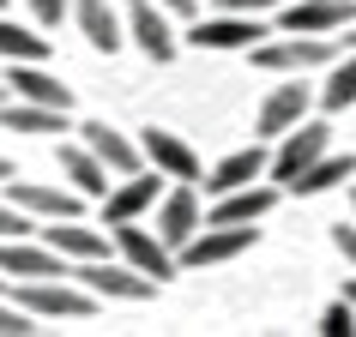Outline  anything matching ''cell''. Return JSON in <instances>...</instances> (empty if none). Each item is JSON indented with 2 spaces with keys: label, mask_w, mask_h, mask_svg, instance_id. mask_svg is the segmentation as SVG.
<instances>
[{
  "label": "cell",
  "mask_w": 356,
  "mask_h": 337,
  "mask_svg": "<svg viewBox=\"0 0 356 337\" xmlns=\"http://www.w3.org/2000/svg\"><path fill=\"white\" fill-rule=\"evenodd\" d=\"M13 307H24L31 319H91L97 295L91 289H73V283H55V277H24Z\"/></svg>",
  "instance_id": "1"
},
{
  "label": "cell",
  "mask_w": 356,
  "mask_h": 337,
  "mask_svg": "<svg viewBox=\"0 0 356 337\" xmlns=\"http://www.w3.org/2000/svg\"><path fill=\"white\" fill-rule=\"evenodd\" d=\"M254 235L260 229L254 223H211V229H193L188 241L175 247V265H229V259H242L248 247H254Z\"/></svg>",
  "instance_id": "2"
},
{
  "label": "cell",
  "mask_w": 356,
  "mask_h": 337,
  "mask_svg": "<svg viewBox=\"0 0 356 337\" xmlns=\"http://www.w3.org/2000/svg\"><path fill=\"white\" fill-rule=\"evenodd\" d=\"M338 49L326 37H296L284 31V42H254V67L260 73H314V67H332Z\"/></svg>",
  "instance_id": "3"
},
{
  "label": "cell",
  "mask_w": 356,
  "mask_h": 337,
  "mask_svg": "<svg viewBox=\"0 0 356 337\" xmlns=\"http://www.w3.org/2000/svg\"><path fill=\"white\" fill-rule=\"evenodd\" d=\"M278 139H284V145H278V157H266V175H272L278 187H290L302 168H308V163L320 157V150L332 145V127H320V121H308V114H302L296 127H290V132H278Z\"/></svg>",
  "instance_id": "4"
},
{
  "label": "cell",
  "mask_w": 356,
  "mask_h": 337,
  "mask_svg": "<svg viewBox=\"0 0 356 337\" xmlns=\"http://www.w3.org/2000/svg\"><path fill=\"white\" fill-rule=\"evenodd\" d=\"M73 277L85 283L97 301H151V295H157V283H151L145 271H133L127 259H121V265H109V259H79Z\"/></svg>",
  "instance_id": "5"
},
{
  "label": "cell",
  "mask_w": 356,
  "mask_h": 337,
  "mask_svg": "<svg viewBox=\"0 0 356 337\" xmlns=\"http://www.w3.org/2000/svg\"><path fill=\"white\" fill-rule=\"evenodd\" d=\"M157 181H163V175H157V168H133V175H115L109 181V193H103V229H115V223H133V217H145L151 205H157Z\"/></svg>",
  "instance_id": "6"
},
{
  "label": "cell",
  "mask_w": 356,
  "mask_h": 337,
  "mask_svg": "<svg viewBox=\"0 0 356 337\" xmlns=\"http://www.w3.org/2000/svg\"><path fill=\"white\" fill-rule=\"evenodd\" d=\"M0 187L13 193L6 205H19L24 217H79L85 211V193H73V187H49V181H0Z\"/></svg>",
  "instance_id": "7"
},
{
  "label": "cell",
  "mask_w": 356,
  "mask_h": 337,
  "mask_svg": "<svg viewBox=\"0 0 356 337\" xmlns=\"http://www.w3.org/2000/svg\"><path fill=\"white\" fill-rule=\"evenodd\" d=\"M115 247H121V259H127L133 271H145L151 283L175 277V253H169L151 229H139V217H133V223H115Z\"/></svg>",
  "instance_id": "8"
},
{
  "label": "cell",
  "mask_w": 356,
  "mask_h": 337,
  "mask_svg": "<svg viewBox=\"0 0 356 337\" xmlns=\"http://www.w3.org/2000/svg\"><path fill=\"white\" fill-rule=\"evenodd\" d=\"M278 19L296 37H326V31H344L356 19V0H284Z\"/></svg>",
  "instance_id": "9"
},
{
  "label": "cell",
  "mask_w": 356,
  "mask_h": 337,
  "mask_svg": "<svg viewBox=\"0 0 356 337\" xmlns=\"http://www.w3.org/2000/svg\"><path fill=\"white\" fill-rule=\"evenodd\" d=\"M151 211H157V241H163L169 253L200 229V193H193V181H175V193H157Z\"/></svg>",
  "instance_id": "10"
},
{
  "label": "cell",
  "mask_w": 356,
  "mask_h": 337,
  "mask_svg": "<svg viewBox=\"0 0 356 337\" xmlns=\"http://www.w3.org/2000/svg\"><path fill=\"white\" fill-rule=\"evenodd\" d=\"M139 157H145L163 181H200V157H193V145H188V139H175V132H163V127H145Z\"/></svg>",
  "instance_id": "11"
},
{
  "label": "cell",
  "mask_w": 356,
  "mask_h": 337,
  "mask_svg": "<svg viewBox=\"0 0 356 337\" xmlns=\"http://www.w3.org/2000/svg\"><path fill=\"white\" fill-rule=\"evenodd\" d=\"M260 37H266V24L254 19V12H224V19H206V24L188 31L193 49H211V55H224V49H254Z\"/></svg>",
  "instance_id": "12"
},
{
  "label": "cell",
  "mask_w": 356,
  "mask_h": 337,
  "mask_svg": "<svg viewBox=\"0 0 356 337\" xmlns=\"http://www.w3.org/2000/svg\"><path fill=\"white\" fill-rule=\"evenodd\" d=\"M0 277H67L55 247H31L24 235H0Z\"/></svg>",
  "instance_id": "13"
},
{
  "label": "cell",
  "mask_w": 356,
  "mask_h": 337,
  "mask_svg": "<svg viewBox=\"0 0 356 337\" xmlns=\"http://www.w3.org/2000/svg\"><path fill=\"white\" fill-rule=\"evenodd\" d=\"M42 247H55L60 259H109V235L103 229H85L79 217H49V229H42Z\"/></svg>",
  "instance_id": "14"
},
{
  "label": "cell",
  "mask_w": 356,
  "mask_h": 337,
  "mask_svg": "<svg viewBox=\"0 0 356 337\" xmlns=\"http://www.w3.org/2000/svg\"><path fill=\"white\" fill-rule=\"evenodd\" d=\"M6 85L19 91V103H42V109H73V91L60 78L42 73V60H6Z\"/></svg>",
  "instance_id": "15"
},
{
  "label": "cell",
  "mask_w": 356,
  "mask_h": 337,
  "mask_svg": "<svg viewBox=\"0 0 356 337\" xmlns=\"http://www.w3.org/2000/svg\"><path fill=\"white\" fill-rule=\"evenodd\" d=\"M79 132H85V150H91L109 175H133V168H145V157H139V145H133L127 132L103 127V121H91V127H79Z\"/></svg>",
  "instance_id": "16"
},
{
  "label": "cell",
  "mask_w": 356,
  "mask_h": 337,
  "mask_svg": "<svg viewBox=\"0 0 356 337\" xmlns=\"http://www.w3.org/2000/svg\"><path fill=\"white\" fill-rule=\"evenodd\" d=\"M338 181H356V150H320L314 163L302 168L296 181H290V193H302V199H314V193H332Z\"/></svg>",
  "instance_id": "17"
},
{
  "label": "cell",
  "mask_w": 356,
  "mask_h": 337,
  "mask_svg": "<svg viewBox=\"0 0 356 337\" xmlns=\"http://www.w3.org/2000/svg\"><path fill=\"white\" fill-rule=\"evenodd\" d=\"M67 19H79V31H85V42H91L97 55H115L127 42V31H121L109 0H79V6H67Z\"/></svg>",
  "instance_id": "18"
},
{
  "label": "cell",
  "mask_w": 356,
  "mask_h": 337,
  "mask_svg": "<svg viewBox=\"0 0 356 337\" xmlns=\"http://www.w3.org/2000/svg\"><path fill=\"white\" fill-rule=\"evenodd\" d=\"M308 114V85H278V91L260 103V121H254V132L260 139H278V132H290Z\"/></svg>",
  "instance_id": "19"
},
{
  "label": "cell",
  "mask_w": 356,
  "mask_h": 337,
  "mask_svg": "<svg viewBox=\"0 0 356 337\" xmlns=\"http://www.w3.org/2000/svg\"><path fill=\"white\" fill-rule=\"evenodd\" d=\"M278 205V187H229V193H218V205H211V223H260L266 211Z\"/></svg>",
  "instance_id": "20"
},
{
  "label": "cell",
  "mask_w": 356,
  "mask_h": 337,
  "mask_svg": "<svg viewBox=\"0 0 356 337\" xmlns=\"http://www.w3.org/2000/svg\"><path fill=\"white\" fill-rule=\"evenodd\" d=\"M127 31H133V42L145 49L157 67H169L175 60V31H169V19L157 12V6H145V0H133V19H127Z\"/></svg>",
  "instance_id": "21"
},
{
  "label": "cell",
  "mask_w": 356,
  "mask_h": 337,
  "mask_svg": "<svg viewBox=\"0 0 356 337\" xmlns=\"http://www.w3.org/2000/svg\"><path fill=\"white\" fill-rule=\"evenodd\" d=\"M60 175H67V187L85 193V199H103V193H109V168L97 163L85 145H60Z\"/></svg>",
  "instance_id": "22"
},
{
  "label": "cell",
  "mask_w": 356,
  "mask_h": 337,
  "mask_svg": "<svg viewBox=\"0 0 356 337\" xmlns=\"http://www.w3.org/2000/svg\"><path fill=\"white\" fill-rule=\"evenodd\" d=\"M266 175V150L260 145H248V150H236V157H224V163L206 175V193L218 199V193H229V187H248V181H260Z\"/></svg>",
  "instance_id": "23"
},
{
  "label": "cell",
  "mask_w": 356,
  "mask_h": 337,
  "mask_svg": "<svg viewBox=\"0 0 356 337\" xmlns=\"http://www.w3.org/2000/svg\"><path fill=\"white\" fill-rule=\"evenodd\" d=\"M0 132H67V109H42V103H0Z\"/></svg>",
  "instance_id": "24"
},
{
  "label": "cell",
  "mask_w": 356,
  "mask_h": 337,
  "mask_svg": "<svg viewBox=\"0 0 356 337\" xmlns=\"http://www.w3.org/2000/svg\"><path fill=\"white\" fill-rule=\"evenodd\" d=\"M350 103H356V49H350V60H332V73L320 85V109L326 114H344Z\"/></svg>",
  "instance_id": "25"
},
{
  "label": "cell",
  "mask_w": 356,
  "mask_h": 337,
  "mask_svg": "<svg viewBox=\"0 0 356 337\" xmlns=\"http://www.w3.org/2000/svg\"><path fill=\"white\" fill-rule=\"evenodd\" d=\"M0 60H49V37L24 31V24L0 19Z\"/></svg>",
  "instance_id": "26"
},
{
  "label": "cell",
  "mask_w": 356,
  "mask_h": 337,
  "mask_svg": "<svg viewBox=\"0 0 356 337\" xmlns=\"http://www.w3.org/2000/svg\"><path fill=\"white\" fill-rule=\"evenodd\" d=\"M356 331V307L350 301H332L326 313H320V337H350Z\"/></svg>",
  "instance_id": "27"
},
{
  "label": "cell",
  "mask_w": 356,
  "mask_h": 337,
  "mask_svg": "<svg viewBox=\"0 0 356 337\" xmlns=\"http://www.w3.org/2000/svg\"><path fill=\"white\" fill-rule=\"evenodd\" d=\"M67 6H73V0H31L37 31H60V24H67Z\"/></svg>",
  "instance_id": "28"
},
{
  "label": "cell",
  "mask_w": 356,
  "mask_h": 337,
  "mask_svg": "<svg viewBox=\"0 0 356 337\" xmlns=\"http://www.w3.org/2000/svg\"><path fill=\"white\" fill-rule=\"evenodd\" d=\"M24 331H37V325H31V313H24V307H6V301H0V337H24Z\"/></svg>",
  "instance_id": "29"
},
{
  "label": "cell",
  "mask_w": 356,
  "mask_h": 337,
  "mask_svg": "<svg viewBox=\"0 0 356 337\" xmlns=\"http://www.w3.org/2000/svg\"><path fill=\"white\" fill-rule=\"evenodd\" d=\"M218 6H224V12H254V19H260V12H278L284 0H218Z\"/></svg>",
  "instance_id": "30"
},
{
  "label": "cell",
  "mask_w": 356,
  "mask_h": 337,
  "mask_svg": "<svg viewBox=\"0 0 356 337\" xmlns=\"http://www.w3.org/2000/svg\"><path fill=\"white\" fill-rule=\"evenodd\" d=\"M24 229H31V217L19 205H0V235H24Z\"/></svg>",
  "instance_id": "31"
},
{
  "label": "cell",
  "mask_w": 356,
  "mask_h": 337,
  "mask_svg": "<svg viewBox=\"0 0 356 337\" xmlns=\"http://www.w3.org/2000/svg\"><path fill=\"white\" fill-rule=\"evenodd\" d=\"M332 247H338V253H344V259L356 265V223H338V229H332Z\"/></svg>",
  "instance_id": "32"
},
{
  "label": "cell",
  "mask_w": 356,
  "mask_h": 337,
  "mask_svg": "<svg viewBox=\"0 0 356 337\" xmlns=\"http://www.w3.org/2000/svg\"><path fill=\"white\" fill-rule=\"evenodd\" d=\"M169 12H193V6H200V0H163Z\"/></svg>",
  "instance_id": "33"
},
{
  "label": "cell",
  "mask_w": 356,
  "mask_h": 337,
  "mask_svg": "<svg viewBox=\"0 0 356 337\" xmlns=\"http://www.w3.org/2000/svg\"><path fill=\"white\" fill-rule=\"evenodd\" d=\"M0 181H13V163H6V157H0Z\"/></svg>",
  "instance_id": "34"
},
{
  "label": "cell",
  "mask_w": 356,
  "mask_h": 337,
  "mask_svg": "<svg viewBox=\"0 0 356 337\" xmlns=\"http://www.w3.org/2000/svg\"><path fill=\"white\" fill-rule=\"evenodd\" d=\"M344 31H350V37H344V42H350V49H356V19H350V24H344Z\"/></svg>",
  "instance_id": "35"
},
{
  "label": "cell",
  "mask_w": 356,
  "mask_h": 337,
  "mask_svg": "<svg viewBox=\"0 0 356 337\" xmlns=\"http://www.w3.org/2000/svg\"><path fill=\"white\" fill-rule=\"evenodd\" d=\"M344 301H350V307H356V283H350V289H344Z\"/></svg>",
  "instance_id": "36"
},
{
  "label": "cell",
  "mask_w": 356,
  "mask_h": 337,
  "mask_svg": "<svg viewBox=\"0 0 356 337\" xmlns=\"http://www.w3.org/2000/svg\"><path fill=\"white\" fill-rule=\"evenodd\" d=\"M350 211H356V187H350Z\"/></svg>",
  "instance_id": "37"
},
{
  "label": "cell",
  "mask_w": 356,
  "mask_h": 337,
  "mask_svg": "<svg viewBox=\"0 0 356 337\" xmlns=\"http://www.w3.org/2000/svg\"><path fill=\"white\" fill-rule=\"evenodd\" d=\"M0 103H6V91H0Z\"/></svg>",
  "instance_id": "38"
},
{
  "label": "cell",
  "mask_w": 356,
  "mask_h": 337,
  "mask_svg": "<svg viewBox=\"0 0 356 337\" xmlns=\"http://www.w3.org/2000/svg\"><path fill=\"white\" fill-rule=\"evenodd\" d=\"M0 6H6V0H0Z\"/></svg>",
  "instance_id": "39"
}]
</instances>
